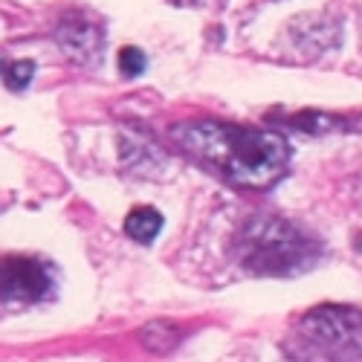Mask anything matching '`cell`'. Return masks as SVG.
<instances>
[{"label": "cell", "mask_w": 362, "mask_h": 362, "mask_svg": "<svg viewBox=\"0 0 362 362\" xmlns=\"http://www.w3.org/2000/svg\"><path fill=\"white\" fill-rule=\"evenodd\" d=\"M174 142L197 163L244 189H267L284 174L290 148L284 136L229 122H183L171 128Z\"/></svg>", "instance_id": "6da1fadb"}, {"label": "cell", "mask_w": 362, "mask_h": 362, "mask_svg": "<svg viewBox=\"0 0 362 362\" xmlns=\"http://www.w3.org/2000/svg\"><path fill=\"white\" fill-rule=\"evenodd\" d=\"M238 258L261 276H290L313 264L316 244L287 221L255 218L238 238Z\"/></svg>", "instance_id": "7a4b0ae2"}, {"label": "cell", "mask_w": 362, "mask_h": 362, "mask_svg": "<svg viewBox=\"0 0 362 362\" xmlns=\"http://www.w3.org/2000/svg\"><path fill=\"white\" fill-rule=\"evenodd\" d=\"M305 337L322 351H351L362 342V313L351 308H319L301 322Z\"/></svg>", "instance_id": "3957f363"}, {"label": "cell", "mask_w": 362, "mask_h": 362, "mask_svg": "<svg viewBox=\"0 0 362 362\" xmlns=\"http://www.w3.org/2000/svg\"><path fill=\"white\" fill-rule=\"evenodd\" d=\"M47 267L33 258H0V301H38L49 293Z\"/></svg>", "instance_id": "277c9868"}, {"label": "cell", "mask_w": 362, "mask_h": 362, "mask_svg": "<svg viewBox=\"0 0 362 362\" xmlns=\"http://www.w3.org/2000/svg\"><path fill=\"white\" fill-rule=\"evenodd\" d=\"M58 44L76 62H90L102 47V29L81 15H70L58 26Z\"/></svg>", "instance_id": "5b68a950"}, {"label": "cell", "mask_w": 362, "mask_h": 362, "mask_svg": "<svg viewBox=\"0 0 362 362\" xmlns=\"http://www.w3.org/2000/svg\"><path fill=\"white\" fill-rule=\"evenodd\" d=\"M160 229H163V215L151 206H136L125 218V232L136 244H151V240L160 235Z\"/></svg>", "instance_id": "8992f818"}, {"label": "cell", "mask_w": 362, "mask_h": 362, "mask_svg": "<svg viewBox=\"0 0 362 362\" xmlns=\"http://www.w3.org/2000/svg\"><path fill=\"white\" fill-rule=\"evenodd\" d=\"M33 73H35V64L33 62H15L6 67V87L9 90H23L29 81H33Z\"/></svg>", "instance_id": "52a82bcc"}, {"label": "cell", "mask_w": 362, "mask_h": 362, "mask_svg": "<svg viewBox=\"0 0 362 362\" xmlns=\"http://www.w3.org/2000/svg\"><path fill=\"white\" fill-rule=\"evenodd\" d=\"M119 70H122L125 76H139L145 70V52L136 49V47H125L122 52H119Z\"/></svg>", "instance_id": "ba28073f"}, {"label": "cell", "mask_w": 362, "mask_h": 362, "mask_svg": "<svg viewBox=\"0 0 362 362\" xmlns=\"http://www.w3.org/2000/svg\"><path fill=\"white\" fill-rule=\"evenodd\" d=\"M6 70V64H4V58H0V73H4Z\"/></svg>", "instance_id": "9c48e42d"}]
</instances>
